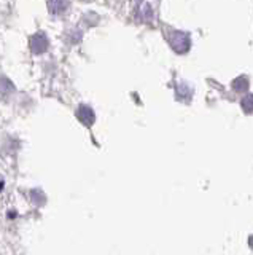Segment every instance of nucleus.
I'll use <instances>...</instances> for the list:
<instances>
[{"mask_svg":"<svg viewBox=\"0 0 253 255\" xmlns=\"http://www.w3.org/2000/svg\"><path fill=\"white\" fill-rule=\"evenodd\" d=\"M69 2L67 0H48V10L54 16H61L67 11Z\"/></svg>","mask_w":253,"mask_h":255,"instance_id":"7ed1b4c3","label":"nucleus"},{"mask_svg":"<svg viewBox=\"0 0 253 255\" xmlns=\"http://www.w3.org/2000/svg\"><path fill=\"white\" fill-rule=\"evenodd\" d=\"M30 50L34 54H42L48 50V38L43 32H38L32 38H30Z\"/></svg>","mask_w":253,"mask_h":255,"instance_id":"f03ea898","label":"nucleus"},{"mask_svg":"<svg viewBox=\"0 0 253 255\" xmlns=\"http://www.w3.org/2000/svg\"><path fill=\"white\" fill-rule=\"evenodd\" d=\"M247 80H245L244 77L242 78H237L236 80V83H234V88H237V90H239V88H242V90H245V88H247Z\"/></svg>","mask_w":253,"mask_h":255,"instance_id":"20e7f679","label":"nucleus"},{"mask_svg":"<svg viewBox=\"0 0 253 255\" xmlns=\"http://www.w3.org/2000/svg\"><path fill=\"white\" fill-rule=\"evenodd\" d=\"M169 43L172 46V50L173 51H177V53H186L189 50V46H191V42H189V35L185 34V32H170V35H169Z\"/></svg>","mask_w":253,"mask_h":255,"instance_id":"f257e3e1","label":"nucleus"}]
</instances>
